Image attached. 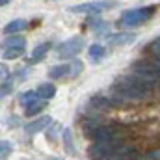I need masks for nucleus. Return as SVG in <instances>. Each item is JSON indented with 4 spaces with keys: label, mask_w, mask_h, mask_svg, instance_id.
I'll list each match as a JSON object with an SVG mask.
<instances>
[{
    "label": "nucleus",
    "mask_w": 160,
    "mask_h": 160,
    "mask_svg": "<svg viewBox=\"0 0 160 160\" xmlns=\"http://www.w3.org/2000/svg\"><path fill=\"white\" fill-rule=\"evenodd\" d=\"M151 84L143 82L138 77H121L112 84V93L128 101H143L151 97Z\"/></svg>",
    "instance_id": "nucleus-1"
},
{
    "label": "nucleus",
    "mask_w": 160,
    "mask_h": 160,
    "mask_svg": "<svg viewBox=\"0 0 160 160\" xmlns=\"http://www.w3.org/2000/svg\"><path fill=\"white\" fill-rule=\"evenodd\" d=\"M157 13V6H145V8H136V9H128L121 15L119 26L125 28H134L140 24H145L147 21H151V17Z\"/></svg>",
    "instance_id": "nucleus-2"
},
{
    "label": "nucleus",
    "mask_w": 160,
    "mask_h": 160,
    "mask_svg": "<svg viewBox=\"0 0 160 160\" xmlns=\"http://www.w3.org/2000/svg\"><path fill=\"white\" fill-rule=\"evenodd\" d=\"M132 75L151 86H157L160 82V62H136L132 65Z\"/></svg>",
    "instance_id": "nucleus-3"
},
{
    "label": "nucleus",
    "mask_w": 160,
    "mask_h": 160,
    "mask_svg": "<svg viewBox=\"0 0 160 160\" xmlns=\"http://www.w3.org/2000/svg\"><path fill=\"white\" fill-rule=\"evenodd\" d=\"M84 71V63L75 60L69 63H62V65H54L52 69H48V77L50 78H77L80 73Z\"/></svg>",
    "instance_id": "nucleus-4"
},
{
    "label": "nucleus",
    "mask_w": 160,
    "mask_h": 160,
    "mask_svg": "<svg viewBox=\"0 0 160 160\" xmlns=\"http://www.w3.org/2000/svg\"><path fill=\"white\" fill-rule=\"evenodd\" d=\"M121 145V142L118 138H112V140H102V142H95L93 145H89L88 149V155L93 157V158H110L112 153Z\"/></svg>",
    "instance_id": "nucleus-5"
},
{
    "label": "nucleus",
    "mask_w": 160,
    "mask_h": 160,
    "mask_svg": "<svg viewBox=\"0 0 160 160\" xmlns=\"http://www.w3.org/2000/svg\"><path fill=\"white\" fill-rule=\"evenodd\" d=\"M84 47H86V39H84L82 36H75V38H71V39L63 41V43L58 47V52H56V54H58V58H62V60L75 58Z\"/></svg>",
    "instance_id": "nucleus-6"
},
{
    "label": "nucleus",
    "mask_w": 160,
    "mask_h": 160,
    "mask_svg": "<svg viewBox=\"0 0 160 160\" xmlns=\"http://www.w3.org/2000/svg\"><path fill=\"white\" fill-rule=\"evenodd\" d=\"M116 6V2L112 0H95V2H84L78 6H73L71 11L73 13H88V15H97L101 11H106V9H112Z\"/></svg>",
    "instance_id": "nucleus-7"
},
{
    "label": "nucleus",
    "mask_w": 160,
    "mask_h": 160,
    "mask_svg": "<svg viewBox=\"0 0 160 160\" xmlns=\"http://www.w3.org/2000/svg\"><path fill=\"white\" fill-rule=\"evenodd\" d=\"M84 132L89 140L93 142H102V140H112L116 138V132L112 127H106V125H91V123H86L84 125Z\"/></svg>",
    "instance_id": "nucleus-8"
},
{
    "label": "nucleus",
    "mask_w": 160,
    "mask_h": 160,
    "mask_svg": "<svg viewBox=\"0 0 160 160\" xmlns=\"http://www.w3.org/2000/svg\"><path fill=\"white\" fill-rule=\"evenodd\" d=\"M134 39H136V36L130 34V32H121V34H110V36H106V43L108 45H114V47L130 45Z\"/></svg>",
    "instance_id": "nucleus-9"
},
{
    "label": "nucleus",
    "mask_w": 160,
    "mask_h": 160,
    "mask_svg": "<svg viewBox=\"0 0 160 160\" xmlns=\"http://www.w3.org/2000/svg\"><path fill=\"white\" fill-rule=\"evenodd\" d=\"M50 123H52V119H50L48 116H43V118H39V119H36V121H32V123H28V125H24V130H26L28 136H34V134H38V132H41V130H45Z\"/></svg>",
    "instance_id": "nucleus-10"
},
{
    "label": "nucleus",
    "mask_w": 160,
    "mask_h": 160,
    "mask_svg": "<svg viewBox=\"0 0 160 160\" xmlns=\"http://www.w3.org/2000/svg\"><path fill=\"white\" fill-rule=\"evenodd\" d=\"M118 102H119L118 99L104 97V95H95V97H91V99H89V104H91V106H95L97 110H106V108H110V106H116Z\"/></svg>",
    "instance_id": "nucleus-11"
},
{
    "label": "nucleus",
    "mask_w": 160,
    "mask_h": 160,
    "mask_svg": "<svg viewBox=\"0 0 160 160\" xmlns=\"http://www.w3.org/2000/svg\"><path fill=\"white\" fill-rule=\"evenodd\" d=\"M26 26H28V22H26L24 19H15V21H11V22L6 24L4 34H8V36H11V34H21Z\"/></svg>",
    "instance_id": "nucleus-12"
},
{
    "label": "nucleus",
    "mask_w": 160,
    "mask_h": 160,
    "mask_svg": "<svg viewBox=\"0 0 160 160\" xmlns=\"http://www.w3.org/2000/svg\"><path fill=\"white\" fill-rule=\"evenodd\" d=\"M45 106H47V102H45V99H41V97H38L36 101H32L28 106H24L26 110H24V114L26 116H36V114H39L41 110H45Z\"/></svg>",
    "instance_id": "nucleus-13"
},
{
    "label": "nucleus",
    "mask_w": 160,
    "mask_h": 160,
    "mask_svg": "<svg viewBox=\"0 0 160 160\" xmlns=\"http://www.w3.org/2000/svg\"><path fill=\"white\" fill-rule=\"evenodd\" d=\"M50 50V43H41L38 45L36 48H34V52H32V58H30V63H34V62H41L45 56H47V52Z\"/></svg>",
    "instance_id": "nucleus-14"
},
{
    "label": "nucleus",
    "mask_w": 160,
    "mask_h": 160,
    "mask_svg": "<svg viewBox=\"0 0 160 160\" xmlns=\"http://www.w3.org/2000/svg\"><path fill=\"white\" fill-rule=\"evenodd\" d=\"M136 157V149L134 147H127V145H119L110 158H134Z\"/></svg>",
    "instance_id": "nucleus-15"
},
{
    "label": "nucleus",
    "mask_w": 160,
    "mask_h": 160,
    "mask_svg": "<svg viewBox=\"0 0 160 160\" xmlns=\"http://www.w3.org/2000/svg\"><path fill=\"white\" fill-rule=\"evenodd\" d=\"M36 93H38V97L45 99V101L47 99H52L56 95V86H52V84H41V86H38Z\"/></svg>",
    "instance_id": "nucleus-16"
},
{
    "label": "nucleus",
    "mask_w": 160,
    "mask_h": 160,
    "mask_svg": "<svg viewBox=\"0 0 160 160\" xmlns=\"http://www.w3.org/2000/svg\"><path fill=\"white\" fill-rule=\"evenodd\" d=\"M22 52H24V48H21V47H4L2 56H4V60H17L22 56Z\"/></svg>",
    "instance_id": "nucleus-17"
},
{
    "label": "nucleus",
    "mask_w": 160,
    "mask_h": 160,
    "mask_svg": "<svg viewBox=\"0 0 160 160\" xmlns=\"http://www.w3.org/2000/svg\"><path fill=\"white\" fill-rule=\"evenodd\" d=\"M4 47H21V48H24L26 47V39L22 38V36H9V38H6L4 43H2Z\"/></svg>",
    "instance_id": "nucleus-18"
},
{
    "label": "nucleus",
    "mask_w": 160,
    "mask_h": 160,
    "mask_svg": "<svg viewBox=\"0 0 160 160\" xmlns=\"http://www.w3.org/2000/svg\"><path fill=\"white\" fill-rule=\"evenodd\" d=\"M88 54H89V60L99 62V60L106 54V50H104V47H102V45H91V47H89V50H88Z\"/></svg>",
    "instance_id": "nucleus-19"
},
{
    "label": "nucleus",
    "mask_w": 160,
    "mask_h": 160,
    "mask_svg": "<svg viewBox=\"0 0 160 160\" xmlns=\"http://www.w3.org/2000/svg\"><path fill=\"white\" fill-rule=\"evenodd\" d=\"M38 99V93L36 91H24V93H21L19 95V102L22 104V106H28L32 101H36Z\"/></svg>",
    "instance_id": "nucleus-20"
},
{
    "label": "nucleus",
    "mask_w": 160,
    "mask_h": 160,
    "mask_svg": "<svg viewBox=\"0 0 160 160\" xmlns=\"http://www.w3.org/2000/svg\"><path fill=\"white\" fill-rule=\"evenodd\" d=\"M11 91H13V78H8L6 82L0 84V99L6 97V95H9Z\"/></svg>",
    "instance_id": "nucleus-21"
},
{
    "label": "nucleus",
    "mask_w": 160,
    "mask_h": 160,
    "mask_svg": "<svg viewBox=\"0 0 160 160\" xmlns=\"http://www.w3.org/2000/svg\"><path fill=\"white\" fill-rule=\"evenodd\" d=\"M13 151V145L9 142H0V158H8Z\"/></svg>",
    "instance_id": "nucleus-22"
},
{
    "label": "nucleus",
    "mask_w": 160,
    "mask_h": 160,
    "mask_svg": "<svg viewBox=\"0 0 160 160\" xmlns=\"http://www.w3.org/2000/svg\"><path fill=\"white\" fill-rule=\"evenodd\" d=\"M149 50H151V54L160 62V38H157V39H153L149 43Z\"/></svg>",
    "instance_id": "nucleus-23"
},
{
    "label": "nucleus",
    "mask_w": 160,
    "mask_h": 160,
    "mask_svg": "<svg viewBox=\"0 0 160 160\" xmlns=\"http://www.w3.org/2000/svg\"><path fill=\"white\" fill-rule=\"evenodd\" d=\"M89 26L91 28H101V26H104V22H102V19H89Z\"/></svg>",
    "instance_id": "nucleus-24"
},
{
    "label": "nucleus",
    "mask_w": 160,
    "mask_h": 160,
    "mask_svg": "<svg viewBox=\"0 0 160 160\" xmlns=\"http://www.w3.org/2000/svg\"><path fill=\"white\" fill-rule=\"evenodd\" d=\"M9 75V69H8V65L6 63H0V78H6Z\"/></svg>",
    "instance_id": "nucleus-25"
},
{
    "label": "nucleus",
    "mask_w": 160,
    "mask_h": 160,
    "mask_svg": "<svg viewBox=\"0 0 160 160\" xmlns=\"http://www.w3.org/2000/svg\"><path fill=\"white\" fill-rule=\"evenodd\" d=\"M145 158H160V149H157V151H149V153L145 155Z\"/></svg>",
    "instance_id": "nucleus-26"
},
{
    "label": "nucleus",
    "mask_w": 160,
    "mask_h": 160,
    "mask_svg": "<svg viewBox=\"0 0 160 160\" xmlns=\"http://www.w3.org/2000/svg\"><path fill=\"white\" fill-rule=\"evenodd\" d=\"M6 4H9V0H0V6H6Z\"/></svg>",
    "instance_id": "nucleus-27"
}]
</instances>
